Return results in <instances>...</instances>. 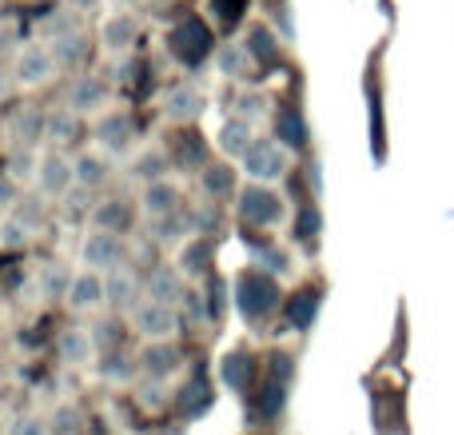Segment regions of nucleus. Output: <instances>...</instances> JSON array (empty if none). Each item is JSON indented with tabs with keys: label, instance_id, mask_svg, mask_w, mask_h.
<instances>
[{
	"label": "nucleus",
	"instance_id": "9b49d317",
	"mask_svg": "<svg viewBox=\"0 0 454 435\" xmlns=\"http://www.w3.org/2000/svg\"><path fill=\"white\" fill-rule=\"evenodd\" d=\"M136 360H140V376H152V380H172L184 368V356L172 340H144Z\"/></svg>",
	"mask_w": 454,
	"mask_h": 435
},
{
	"label": "nucleus",
	"instance_id": "e433bc0d",
	"mask_svg": "<svg viewBox=\"0 0 454 435\" xmlns=\"http://www.w3.org/2000/svg\"><path fill=\"white\" fill-rule=\"evenodd\" d=\"M220 380L231 392H243L251 384V360L247 356H227L223 364H220Z\"/></svg>",
	"mask_w": 454,
	"mask_h": 435
},
{
	"label": "nucleus",
	"instance_id": "f704fd0d",
	"mask_svg": "<svg viewBox=\"0 0 454 435\" xmlns=\"http://www.w3.org/2000/svg\"><path fill=\"white\" fill-rule=\"evenodd\" d=\"M36 32L44 36V44H52V40H60V36H72V32H80V24H76V16H72V12H48V16H40Z\"/></svg>",
	"mask_w": 454,
	"mask_h": 435
},
{
	"label": "nucleus",
	"instance_id": "4d7b16f0",
	"mask_svg": "<svg viewBox=\"0 0 454 435\" xmlns=\"http://www.w3.org/2000/svg\"><path fill=\"white\" fill-rule=\"evenodd\" d=\"M12 84H16V80H12V76H4V72H0V100H8V92H12Z\"/></svg>",
	"mask_w": 454,
	"mask_h": 435
},
{
	"label": "nucleus",
	"instance_id": "f03ea898",
	"mask_svg": "<svg viewBox=\"0 0 454 435\" xmlns=\"http://www.w3.org/2000/svg\"><path fill=\"white\" fill-rule=\"evenodd\" d=\"M235 204H239V220L247 224V228H279L283 216H287V204H283V196L275 192V184L247 180V188H239Z\"/></svg>",
	"mask_w": 454,
	"mask_h": 435
},
{
	"label": "nucleus",
	"instance_id": "09e8293b",
	"mask_svg": "<svg viewBox=\"0 0 454 435\" xmlns=\"http://www.w3.org/2000/svg\"><path fill=\"white\" fill-rule=\"evenodd\" d=\"M323 232V216H319V208H303L299 212V240H315Z\"/></svg>",
	"mask_w": 454,
	"mask_h": 435
},
{
	"label": "nucleus",
	"instance_id": "a878e982",
	"mask_svg": "<svg viewBox=\"0 0 454 435\" xmlns=\"http://www.w3.org/2000/svg\"><path fill=\"white\" fill-rule=\"evenodd\" d=\"M44 128H48V112H40V108H20L12 116V140L16 144H28V148H36L40 140H44Z\"/></svg>",
	"mask_w": 454,
	"mask_h": 435
},
{
	"label": "nucleus",
	"instance_id": "5fc2aeb1",
	"mask_svg": "<svg viewBox=\"0 0 454 435\" xmlns=\"http://www.w3.org/2000/svg\"><path fill=\"white\" fill-rule=\"evenodd\" d=\"M92 336H96V344H116V324H108V320H104V324L92 328Z\"/></svg>",
	"mask_w": 454,
	"mask_h": 435
},
{
	"label": "nucleus",
	"instance_id": "f257e3e1",
	"mask_svg": "<svg viewBox=\"0 0 454 435\" xmlns=\"http://www.w3.org/2000/svg\"><path fill=\"white\" fill-rule=\"evenodd\" d=\"M231 300L247 324H263V320L279 308V284H275L271 272L251 268L231 284Z\"/></svg>",
	"mask_w": 454,
	"mask_h": 435
},
{
	"label": "nucleus",
	"instance_id": "0eeeda50",
	"mask_svg": "<svg viewBox=\"0 0 454 435\" xmlns=\"http://www.w3.org/2000/svg\"><path fill=\"white\" fill-rule=\"evenodd\" d=\"M56 68H60V64H56V56L48 44H24L12 60V80L24 88H40L56 76Z\"/></svg>",
	"mask_w": 454,
	"mask_h": 435
},
{
	"label": "nucleus",
	"instance_id": "79ce46f5",
	"mask_svg": "<svg viewBox=\"0 0 454 435\" xmlns=\"http://www.w3.org/2000/svg\"><path fill=\"white\" fill-rule=\"evenodd\" d=\"M136 392H140V407H148V412H160V407H168L164 380H152V376H144V384Z\"/></svg>",
	"mask_w": 454,
	"mask_h": 435
},
{
	"label": "nucleus",
	"instance_id": "f3484780",
	"mask_svg": "<svg viewBox=\"0 0 454 435\" xmlns=\"http://www.w3.org/2000/svg\"><path fill=\"white\" fill-rule=\"evenodd\" d=\"M56 352H60V360L68 368H88L96 360V352H100V344H96L92 328H64L60 340H56Z\"/></svg>",
	"mask_w": 454,
	"mask_h": 435
},
{
	"label": "nucleus",
	"instance_id": "3c124183",
	"mask_svg": "<svg viewBox=\"0 0 454 435\" xmlns=\"http://www.w3.org/2000/svg\"><path fill=\"white\" fill-rule=\"evenodd\" d=\"M275 32H279L283 40H295V12H291V4H283L279 12H275Z\"/></svg>",
	"mask_w": 454,
	"mask_h": 435
},
{
	"label": "nucleus",
	"instance_id": "de8ad7c7",
	"mask_svg": "<svg viewBox=\"0 0 454 435\" xmlns=\"http://www.w3.org/2000/svg\"><path fill=\"white\" fill-rule=\"evenodd\" d=\"M263 108H267V100H263L259 92H251V96L243 92L239 100H235V108H231V112H235V116H243V120H251V124H255V120L263 116Z\"/></svg>",
	"mask_w": 454,
	"mask_h": 435
},
{
	"label": "nucleus",
	"instance_id": "c85d7f7f",
	"mask_svg": "<svg viewBox=\"0 0 454 435\" xmlns=\"http://www.w3.org/2000/svg\"><path fill=\"white\" fill-rule=\"evenodd\" d=\"M72 276H76V272H68V264H60V260L44 264V268H40V280H36L40 296H44V300H64L72 288Z\"/></svg>",
	"mask_w": 454,
	"mask_h": 435
},
{
	"label": "nucleus",
	"instance_id": "c9c22d12",
	"mask_svg": "<svg viewBox=\"0 0 454 435\" xmlns=\"http://www.w3.org/2000/svg\"><path fill=\"white\" fill-rule=\"evenodd\" d=\"M32 240V228L20 220L16 212H4L0 216V248H24Z\"/></svg>",
	"mask_w": 454,
	"mask_h": 435
},
{
	"label": "nucleus",
	"instance_id": "a19ab883",
	"mask_svg": "<svg viewBox=\"0 0 454 435\" xmlns=\"http://www.w3.org/2000/svg\"><path fill=\"white\" fill-rule=\"evenodd\" d=\"M80 423H84V415H80V407H56L52 420H48V428H52V435H80Z\"/></svg>",
	"mask_w": 454,
	"mask_h": 435
},
{
	"label": "nucleus",
	"instance_id": "473e14b6",
	"mask_svg": "<svg viewBox=\"0 0 454 435\" xmlns=\"http://www.w3.org/2000/svg\"><path fill=\"white\" fill-rule=\"evenodd\" d=\"M140 376V360L124 356V352H108L100 364V380L104 384H132Z\"/></svg>",
	"mask_w": 454,
	"mask_h": 435
},
{
	"label": "nucleus",
	"instance_id": "13d9d810",
	"mask_svg": "<svg viewBox=\"0 0 454 435\" xmlns=\"http://www.w3.org/2000/svg\"><path fill=\"white\" fill-rule=\"evenodd\" d=\"M116 8H132V4H140V0H112Z\"/></svg>",
	"mask_w": 454,
	"mask_h": 435
},
{
	"label": "nucleus",
	"instance_id": "423d86ee",
	"mask_svg": "<svg viewBox=\"0 0 454 435\" xmlns=\"http://www.w3.org/2000/svg\"><path fill=\"white\" fill-rule=\"evenodd\" d=\"M80 264L96 272H112L116 264H124V232H108V228H92L80 244Z\"/></svg>",
	"mask_w": 454,
	"mask_h": 435
},
{
	"label": "nucleus",
	"instance_id": "b1692460",
	"mask_svg": "<svg viewBox=\"0 0 454 435\" xmlns=\"http://www.w3.org/2000/svg\"><path fill=\"white\" fill-rule=\"evenodd\" d=\"M80 136V112H72L68 104L56 112H48V128H44V144H52V148H68V144H76Z\"/></svg>",
	"mask_w": 454,
	"mask_h": 435
},
{
	"label": "nucleus",
	"instance_id": "c03bdc74",
	"mask_svg": "<svg viewBox=\"0 0 454 435\" xmlns=\"http://www.w3.org/2000/svg\"><path fill=\"white\" fill-rule=\"evenodd\" d=\"M176 160H180V164H192V168H204L200 136H180V144H176Z\"/></svg>",
	"mask_w": 454,
	"mask_h": 435
},
{
	"label": "nucleus",
	"instance_id": "4be33fe9",
	"mask_svg": "<svg viewBox=\"0 0 454 435\" xmlns=\"http://www.w3.org/2000/svg\"><path fill=\"white\" fill-rule=\"evenodd\" d=\"M271 128H275V140H279L283 148H291V152L307 148V140H311L307 120H303V112L299 108H279L275 112V120H271Z\"/></svg>",
	"mask_w": 454,
	"mask_h": 435
},
{
	"label": "nucleus",
	"instance_id": "bb28decb",
	"mask_svg": "<svg viewBox=\"0 0 454 435\" xmlns=\"http://www.w3.org/2000/svg\"><path fill=\"white\" fill-rule=\"evenodd\" d=\"M168 164H172V160H168V152H160V148H144L140 156H136L132 164H128V176H132V180H140V184L164 180V176H168Z\"/></svg>",
	"mask_w": 454,
	"mask_h": 435
},
{
	"label": "nucleus",
	"instance_id": "ea45409f",
	"mask_svg": "<svg viewBox=\"0 0 454 435\" xmlns=\"http://www.w3.org/2000/svg\"><path fill=\"white\" fill-rule=\"evenodd\" d=\"M255 268L271 272V276H291V256L283 252L279 244H267V248H259V264H255Z\"/></svg>",
	"mask_w": 454,
	"mask_h": 435
},
{
	"label": "nucleus",
	"instance_id": "2f4dec72",
	"mask_svg": "<svg viewBox=\"0 0 454 435\" xmlns=\"http://www.w3.org/2000/svg\"><path fill=\"white\" fill-rule=\"evenodd\" d=\"M36 172H40V152L28 148V144H16L12 156H8V176L16 184H36Z\"/></svg>",
	"mask_w": 454,
	"mask_h": 435
},
{
	"label": "nucleus",
	"instance_id": "4468645a",
	"mask_svg": "<svg viewBox=\"0 0 454 435\" xmlns=\"http://www.w3.org/2000/svg\"><path fill=\"white\" fill-rule=\"evenodd\" d=\"M108 100H112V88L100 76H76L68 84V96H64V104L72 112H80V116H96L100 108H108Z\"/></svg>",
	"mask_w": 454,
	"mask_h": 435
},
{
	"label": "nucleus",
	"instance_id": "cd10ccee",
	"mask_svg": "<svg viewBox=\"0 0 454 435\" xmlns=\"http://www.w3.org/2000/svg\"><path fill=\"white\" fill-rule=\"evenodd\" d=\"M92 228H108V232H128L132 228V208L124 200H100L92 208Z\"/></svg>",
	"mask_w": 454,
	"mask_h": 435
},
{
	"label": "nucleus",
	"instance_id": "7ed1b4c3",
	"mask_svg": "<svg viewBox=\"0 0 454 435\" xmlns=\"http://www.w3.org/2000/svg\"><path fill=\"white\" fill-rule=\"evenodd\" d=\"M239 172L255 184H279L291 172V148L279 140H255L239 160Z\"/></svg>",
	"mask_w": 454,
	"mask_h": 435
},
{
	"label": "nucleus",
	"instance_id": "393cba45",
	"mask_svg": "<svg viewBox=\"0 0 454 435\" xmlns=\"http://www.w3.org/2000/svg\"><path fill=\"white\" fill-rule=\"evenodd\" d=\"M215 68L227 80H247L255 72V60H251L247 44H220L215 48Z\"/></svg>",
	"mask_w": 454,
	"mask_h": 435
},
{
	"label": "nucleus",
	"instance_id": "6e6552de",
	"mask_svg": "<svg viewBox=\"0 0 454 435\" xmlns=\"http://www.w3.org/2000/svg\"><path fill=\"white\" fill-rule=\"evenodd\" d=\"M64 304H68L76 316H92V312H100L104 304H108V280H104V272H96V268L76 272L68 296H64Z\"/></svg>",
	"mask_w": 454,
	"mask_h": 435
},
{
	"label": "nucleus",
	"instance_id": "72a5a7b5",
	"mask_svg": "<svg viewBox=\"0 0 454 435\" xmlns=\"http://www.w3.org/2000/svg\"><path fill=\"white\" fill-rule=\"evenodd\" d=\"M48 48H52V56H56V64H60V68H76V64L88 56V40H84V32L60 36V40H52Z\"/></svg>",
	"mask_w": 454,
	"mask_h": 435
},
{
	"label": "nucleus",
	"instance_id": "aec40b11",
	"mask_svg": "<svg viewBox=\"0 0 454 435\" xmlns=\"http://www.w3.org/2000/svg\"><path fill=\"white\" fill-rule=\"evenodd\" d=\"M140 40V20L132 12H112L108 20L100 24V44L108 52H128V48Z\"/></svg>",
	"mask_w": 454,
	"mask_h": 435
},
{
	"label": "nucleus",
	"instance_id": "7c9ffc66",
	"mask_svg": "<svg viewBox=\"0 0 454 435\" xmlns=\"http://www.w3.org/2000/svg\"><path fill=\"white\" fill-rule=\"evenodd\" d=\"M108 160L96 156V152H84V156H76V188L84 192H96L108 184Z\"/></svg>",
	"mask_w": 454,
	"mask_h": 435
},
{
	"label": "nucleus",
	"instance_id": "8fccbe9b",
	"mask_svg": "<svg viewBox=\"0 0 454 435\" xmlns=\"http://www.w3.org/2000/svg\"><path fill=\"white\" fill-rule=\"evenodd\" d=\"M8 435H52V428L44 420H36V415H20V420H12Z\"/></svg>",
	"mask_w": 454,
	"mask_h": 435
},
{
	"label": "nucleus",
	"instance_id": "f8f14e48",
	"mask_svg": "<svg viewBox=\"0 0 454 435\" xmlns=\"http://www.w3.org/2000/svg\"><path fill=\"white\" fill-rule=\"evenodd\" d=\"M172 52L180 56L184 64H200L212 52V32H207V24L200 20V16H188V20L172 32Z\"/></svg>",
	"mask_w": 454,
	"mask_h": 435
},
{
	"label": "nucleus",
	"instance_id": "603ef678",
	"mask_svg": "<svg viewBox=\"0 0 454 435\" xmlns=\"http://www.w3.org/2000/svg\"><path fill=\"white\" fill-rule=\"evenodd\" d=\"M16 200H20V192H16V180L4 172V176H0V208H12Z\"/></svg>",
	"mask_w": 454,
	"mask_h": 435
},
{
	"label": "nucleus",
	"instance_id": "c756f323",
	"mask_svg": "<svg viewBox=\"0 0 454 435\" xmlns=\"http://www.w3.org/2000/svg\"><path fill=\"white\" fill-rule=\"evenodd\" d=\"M200 188L212 200H227L235 192V168L231 164H204L200 168Z\"/></svg>",
	"mask_w": 454,
	"mask_h": 435
},
{
	"label": "nucleus",
	"instance_id": "2eb2a0df",
	"mask_svg": "<svg viewBox=\"0 0 454 435\" xmlns=\"http://www.w3.org/2000/svg\"><path fill=\"white\" fill-rule=\"evenodd\" d=\"M164 116L172 120V124H196L200 116H204V92H200L196 84H176L164 92Z\"/></svg>",
	"mask_w": 454,
	"mask_h": 435
},
{
	"label": "nucleus",
	"instance_id": "6e6d98bb",
	"mask_svg": "<svg viewBox=\"0 0 454 435\" xmlns=\"http://www.w3.org/2000/svg\"><path fill=\"white\" fill-rule=\"evenodd\" d=\"M96 4H100V0H68V8H72V12H92Z\"/></svg>",
	"mask_w": 454,
	"mask_h": 435
},
{
	"label": "nucleus",
	"instance_id": "5701e85b",
	"mask_svg": "<svg viewBox=\"0 0 454 435\" xmlns=\"http://www.w3.org/2000/svg\"><path fill=\"white\" fill-rule=\"evenodd\" d=\"M243 44H247L255 68H271V64H279V36H275L267 24H251L247 36H243Z\"/></svg>",
	"mask_w": 454,
	"mask_h": 435
},
{
	"label": "nucleus",
	"instance_id": "58836bf2",
	"mask_svg": "<svg viewBox=\"0 0 454 435\" xmlns=\"http://www.w3.org/2000/svg\"><path fill=\"white\" fill-rule=\"evenodd\" d=\"M192 216H196V232L200 236H212V240H220V232H223V212L215 204H200V208H192Z\"/></svg>",
	"mask_w": 454,
	"mask_h": 435
},
{
	"label": "nucleus",
	"instance_id": "37998d69",
	"mask_svg": "<svg viewBox=\"0 0 454 435\" xmlns=\"http://www.w3.org/2000/svg\"><path fill=\"white\" fill-rule=\"evenodd\" d=\"M8 212H16V216H20V220L28 224L32 232H36L40 224H44V204H40V196H20L12 208H8Z\"/></svg>",
	"mask_w": 454,
	"mask_h": 435
},
{
	"label": "nucleus",
	"instance_id": "a18cd8bd",
	"mask_svg": "<svg viewBox=\"0 0 454 435\" xmlns=\"http://www.w3.org/2000/svg\"><path fill=\"white\" fill-rule=\"evenodd\" d=\"M204 312L212 324H220L223 312H227V288L223 284H207V300H204Z\"/></svg>",
	"mask_w": 454,
	"mask_h": 435
},
{
	"label": "nucleus",
	"instance_id": "6ab92c4d",
	"mask_svg": "<svg viewBox=\"0 0 454 435\" xmlns=\"http://www.w3.org/2000/svg\"><path fill=\"white\" fill-rule=\"evenodd\" d=\"M255 144V124L243 116H227L220 124V132H215V148L223 152L227 160H243V152Z\"/></svg>",
	"mask_w": 454,
	"mask_h": 435
},
{
	"label": "nucleus",
	"instance_id": "864d4df0",
	"mask_svg": "<svg viewBox=\"0 0 454 435\" xmlns=\"http://www.w3.org/2000/svg\"><path fill=\"white\" fill-rule=\"evenodd\" d=\"M283 404H287V388H283V384H271V388H267V415H275Z\"/></svg>",
	"mask_w": 454,
	"mask_h": 435
},
{
	"label": "nucleus",
	"instance_id": "ddd939ff",
	"mask_svg": "<svg viewBox=\"0 0 454 435\" xmlns=\"http://www.w3.org/2000/svg\"><path fill=\"white\" fill-rule=\"evenodd\" d=\"M215 264V240L212 236H188L180 248H176V268L184 272L188 280H204Z\"/></svg>",
	"mask_w": 454,
	"mask_h": 435
},
{
	"label": "nucleus",
	"instance_id": "a211bd4d",
	"mask_svg": "<svg viewBox=\"0 0 454 435\" xmlns=\"http://www.w3.org/2000/svg\"><path fill=\"white\" fill-rule=\"evenodd\" d=\"M104 280H108V308H116V312H132L136 304H140L144 284L136 280V272H132V268L116 264L112 272H104Z\"/></svg>",
	"mask_w": 454,
	"mask_h": 435
},
{
	"label": "nucleus",
	"instance_id": "412c9836",
	"mask_svg": "<svg viewBox=\"0 0 454 435\" xmlns=\"http://www.w3.org/2000/svg\"><path fill=\"white\" fill-rule=\"evenodd\" d=\"M140 204H144V216H168V212H176V208H184V192H180V184L164 176V180L144 184Z\"/></svg>",
	"mask_w": 454,
	"mask_h": 435
},
{
	"label": "nucleus",
	"instance_id": "20e7f679",
	"mask_svg": "<svg viewBox=\"0 0 454 435\" xmlns=\"http://www.w3.org/2000/svg\"><path fill=\"white\" fill-rule=\"evenodd\" d=\"M132 332L140 340H172L180 332V316H176V304H160V300H148L144 296L132 312Z\"/></svg>",
	"mask_w": 454,
	"mask_h": 435
},
{
	"label": "nucleus",
	"instance_id": "4c0bfd02",
	"mask_svg": "<svg viewBox=\"0 0 454 435\" xmlns=\"http://www.w3.org/2000/svg\"><path fill=\"white\" fill-rule=\"evenodd\" d=\"M315 312H319V296L315 292H303L291 300V324L299 328V332H307V328L315 324Z\"/></svg>",
	"mask_w": 454,
	"mask_h": 435
},
{
	"label": "nucleus",
	"instance_id": "49530a36",
	"mask_svg": "<svg viewBox=\"0 0 454 435\" xmlns=\"http://www.w3.org/2000/svg\"><path fill=\"white\" fill-rule=\"evenodd\" d=\"M207 399H212V396H207V384L196 380V384H192V388L180 396V407H184L188 415H196V412H204V407H207Z\"/></svg>",
	"mask_w": 454,
	"mask_h": 435
},
{
	"label": "nucleus",
	"instance_id": "dca6fc26",
	"mask_svg": "<svg viewBox=\"0 0 454 435\" xmlns=\"http://www.w3.org/2000/svg\"><path fill=\"white\" fill-rule=\"evenodd\" d=\"M184 280L188 276H184L180 268L156 264V268H148V276H144V296H148V300H160V304H184V296H188Z\"/></svg>",
	"mask_w": 454,
	"mask_h": 435
},
{
	"label": "nucleus",
	"instance_id": "39448f33",
	"mask_svg": "<svg viewBox=\"0 0 454 435\" xmlns=\"http://www.w3.org/2000/svg\"><path fill=\"white\" fill-rule=\"evenodd\" d=\"M36 188L40 196L48 200H60L76 188V160L64 156V148H48L40 156V172H36Z\"/></svg>",
	"mask_w": 454,
	"mask_h": 435
},
{
	"label": "nucleus",
	"instance_id": "9d476101",
	"mask_svg": "<svg viewBox=\"0 0 454 435\" xmlns=\"http://www.w3.org/2000/svg\"><path fill=\"white\" fill-rule=\"evenodd\" d=\"M188 236H196V216L192 208H176L168 216H148V240L160 248H180Z\"/></svg>",
	"mask_w": 454,
	"mask_h": 435
},
{
	"label": "nucleus",
	"instance_id": "1a4fd4ad",
	"mask_svg": "<svg viewBox=\"0 0 454 435\" xmlns=\"http://www.w3.org/2000/svg\"><path fill=\"white\" fill-rule=\"evenodd\" d=\"M92 140L100 144V152L108 156H128L136 144V120L128 112H104L92 128Z\"/></svg>",
	"mask_w": 454,
	"mask_h": 435
}]
</instances>
